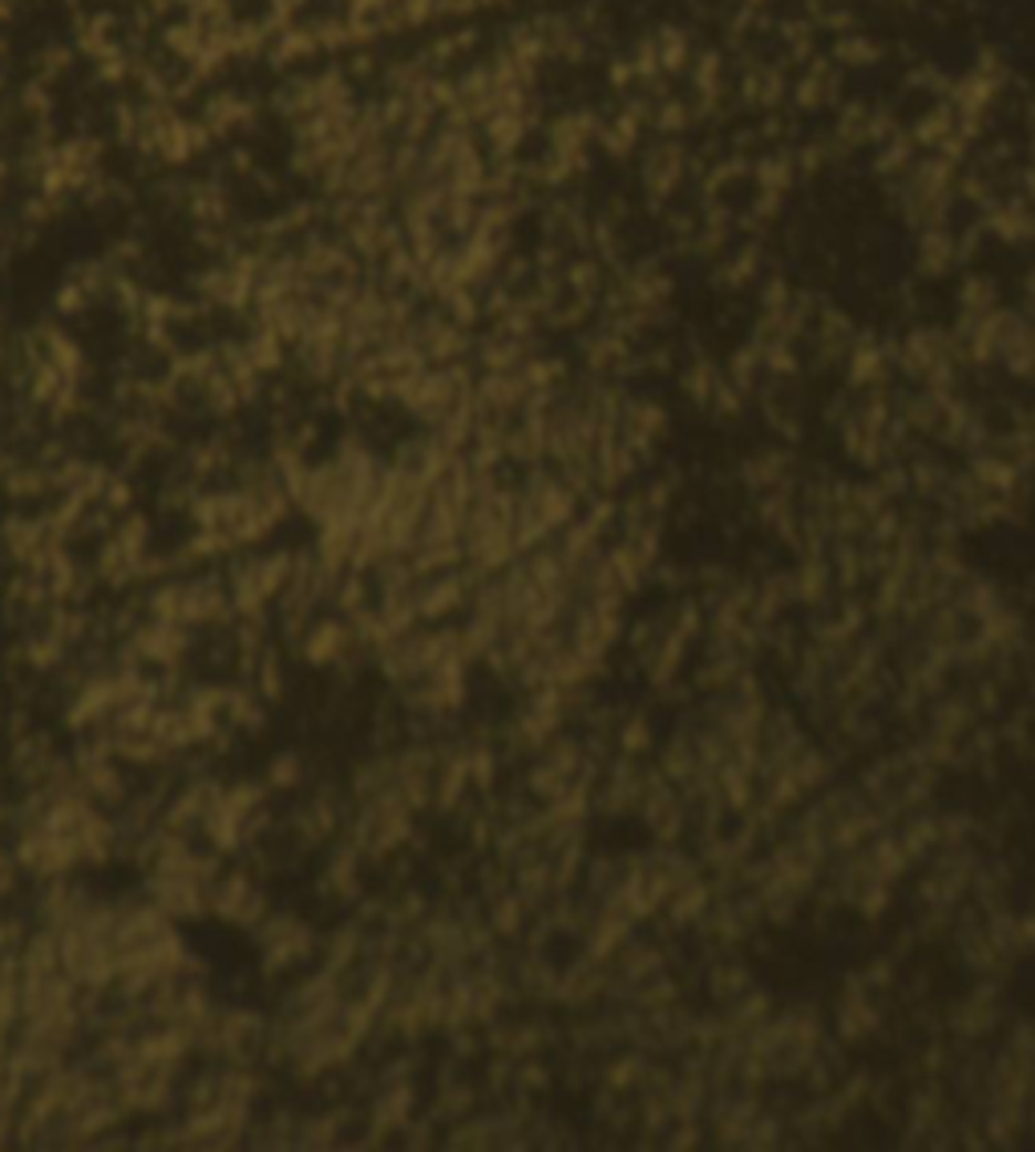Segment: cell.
Here are the masks:
<instances>
[{
    "label": "cell",
    "mask_w": 1035,
    "mask_h": 1152,
    "mask_svg": "<svg viewBox=\"0 0 1035 1152\" xmlns=\"http://www.w3.org/2000/svg\"><path fill=\"white\" fill-rule=\"evenodd\" d=\"M268 781H271V785H275V788H288V785H295V781H300V761H295L292 753L275 756V765H271Z\"/></svg>",
    "instance_id": "cell-2"
},
{
    "label": "cell",
    "mask_w": 1035,
    "mask_h": 1152,
    "mask_svg": "<svg viewBox=\"0 0 1035 1152\" xmlns=\"http://www.w3.org/2000/svg\"><path fill=\"white\" fill-rule=\"evenodd\" d=\"M341 639H344L341 627H336V624H324V627L316 631V636L307 639V659H312V663H324V659H332L336 651H341Z\"/></svg>",
    "instance_id": "cell-1"
}]
</instances>
